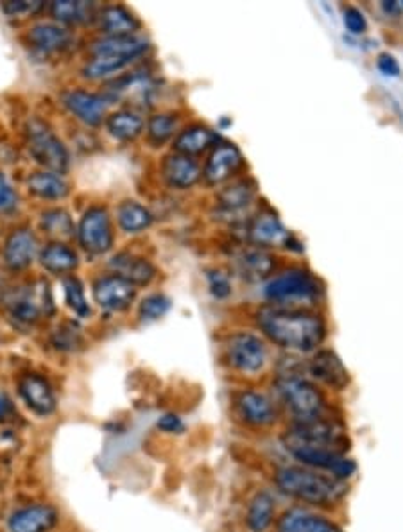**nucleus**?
Returning <instances> with one entry per match:
<instances>
[{
  "instance_id": "393cba45",
  "label": "nucleus",
  "mask_w": 403,
  "mask_h": 532,
  "mask_svg": "<svg viewBox=\"0 0 403 532\" xmlns=\"http://www.w3.org/2000/svg\"><path fill=\"white\" fill-rule=\"evenodd\" d=\"M28 42L33 49L44 54H52L69 49L72 44V35L58 24H40L29 29Z\"/></svg>"
},
{
  "instance_id": "dca6fc26",
  "label": "nucleus",
  "mask_w": 403,
  "mask_h": 532,
  "mask_svg": "<svg viewBox=\"0 0 403 532\" xmlns=\"http://www.w3.org/2000/svg\"><path fill=\"white\" fill-rule=\"evenodd\" d=\"M242 164V153L233 144H221L210 155L203 176L208 185H219L237 174Z\"/></svg>"
},
{
  "instance_id": "aec40b11",
  "label": "nucleus",
  "mask_w": 403,
  "mask_h": 532,
  "mask_svg": "<svg viewBox=\"0 0 403 532\" xmlns=\"http://www.w3.org/2000/svg\"><path fill=\"white\" fill-rule=\"evenodd\" d=\"M277 532H344L334 520L307 509H289L277 523Z\"/></svg>"
},
{
  "instance_id": "7c9ffc66",
  "label": "nucleus",
  "mask_w": 403,
  "mask_h": 532,
  "mask_svg": "<svg viewBox=\"0 0 403 532\" xmlns=\"http://www.w3.org/2000/svg\"><path fill=\"white\" fill-rule=\"evenodd\" d=\"M29 190L42 199H63L69 194V183L61 174L44 171L36 173L28 181Z\"/></svg>"
},
{
  "instance_id": "f704fd0d",
  "label": "nucleus",
  "mask_w": 403,
  "mask_h": 532,
  "mask_svg": "<svg viewBox=\"0 0 403 532\" xmlns=\"http://www.w3.org/2000/svg\"><path fill=\"white\" fill-rule=\"evenodd\" d=\"M42 230L54 238H72L76 230L70 215L65 210H49L42 215Z\"/></svg>"
},
{
  "instance_id": "a18cd8bd",
  "label": "nucleus",
  "mask_w": 403,
  "mask_h": 532,
  "mask_svg": "<svg viewBox=\"0 0 403 532\" xmlns=\"http://www.w3.org/2000/svg\"><path fill=\"white\" fill-rule=\"evenodd\" d=\"M376 67H378V70H380L383 76H387V77H398L399 72H401L399 63L396 61V58L391 56V54H387V52L378 56V60H376Z\"/></svg>"
},
{
  "instance_id": "a19ab883",
  "label": "nucleus",
  "mask_w": 403,
  "mask_h": 532,
  "mask_svg": "<svg viewBox=\"0 0 403 532\" xmlns=\"http://www.w3.org/2000/svg\"><path fill=\"white\" fill-rule=\"evenodd\" d=\"M3 12L8 17H29V15H36L44 10V3L40 0H35V3H28V0H10V3H4Z\"/></svg>"
},
{
  "instance_id": "09e8293b",
  "label": "nucleus",
  "mask_w": 403,
  "mask_h": 532,
  "mask_svg": "<svg viewBox=\"0 0 403 532\" xmlns=\"http://www.w3.org/2000/svg\"><path fill=\"white\" fill-rule=\"evenodd\" d=\"M382 10L391 17H398L401 13L403 6L399 3H396V0H389V3H382Z\"/></svg>"
},
{
  "instance_id": "49530a36",
  "label": "nucleus",
  "mask_w": 403,
  "mask_h": 532,
  "mask_svg": "<svg viewBox=\"0 0 403 532\" xmlns=\"http://www.w3.org/2000/svg\"><path fill=\"white\" fill-rule=\"evenodd\" d=\"M17 416V409L12 402V398L4 392H0V423L12 422Z\"/></svg>"
},
{
  "instance_id": "412c9836",
  "label": "nucleus",
  "mask_w": 403,
  "mask_h": 532,
  "mask_svg": "<svg viewBox=\"0 0 403 532\" xmlns=\"http://www.w3.org/2000/svg\"><path fill=\"white\" fill-rule=\"evenodd\" d=\"M109 268L117 277L124 278L131 286H148L157 275L149 260L131 253H118L117 256H113Z\"/></svg>"
},
{
  "instance_id": "c85d7f7f",
  "label": "nucleus",
  "mask_w": 403,
  "mask_h": 532,
  "mask_svg": "<svg viewBox=\"0 0 403 532\" xmlns=\"http://www.w3.org/2000/svg\"><path fill=\"white\" fill-rule=\"evenodd\" d=\"M275 520V500L273 496L262 491L256 493L247 507V527L251 532H265L269 527L273 525Z\"/></svg>"
},
{
  "instance_id": "58836bf2",
  "label": "nucleus",
  "mask_w": 403,
  "mask_h": 532,
  "mask_svg": "<svg viewBox=\"0 0 403 532\" xmlns=\"http://www.w3.org/2000/svg\"><path fill=\"white\" fill-rule=\"evenodd\" d=\"M171 309V302L169 298H165L164 294H153V296H148L142 303H141V319L146 321V323H151V321H157L160 318H164Z\"/></svg>"
},
{
  "instance_id": "2f4dec72",
  "label": "nucleus",
  "mask_w": 403,
  "mask_h": 532,
  "mask_svg": "<svg viewBox=\"0 0 403 532\" xmlns=\"http://www.w3.org/2000/svg\"><path fill=\"white\" fill-rule=\"evenodd\" d=\"M108 131L118 141H134L144 131V118L133 111H118L108 118Z\"/></svg>"
},
{
  "instance_id": "39448f33",
  "label": "nucleus",
  "mask_w": 403,
  "mask_h": 532,
  "mask_svg": "<svg viewBox=\"0 0 403 532\" xmlns=\"http://www.w3.org/2000/svg\"><path fill=\"white\" fill-rule=\"evenodd\" d=\"M3 303L10 316L24 325H35L42 318L54 314L52 293L45 280H36L6 293Z\"/></svg>"
},
{
  "instance_id": "9d476101",
  "label": "nucleus",
  "mask_w": 403,
  "mask_h": 532,
  "mask_svg": "<svg viewBox=\"0 0 403 532\" xmlns=\"http://www.w3.org/2000/svg\"><path fill=\"white\" fill-rule=\"evenodd\" d=\"M155 90H157L155 81L148 74L134 72L109 83L104 99L127 102L139 108H149L153 104Z\"/></svg>"
},
{
  "instance_id": "6ab92c4d",
  "label": "nucleus",
  "mask_w": 403,
  "mask_h": 532,
  "mask_svg": "<svg viewBox=\"0 0 403 532\" xmlns=\"http://www.w3.org/2000/svg\"><path fill=\"white\" fill-rule=\"evenodd\" d=\"M38 251V240L31 230L19 228L12 231L4 246V262L10 270L22 271L33 263Z\"/></svg>"
},
{
  "instance_id": "6e6552de",
  "label": "nucleus",
  "mask_w": 403,
  "mask_h": 532,
  "mask_svg": "<svg viewBox=\"0 0 403 532\" xmlns=\"http://www.w3.org/2000/svg\"><path fill=\"white\" fill-rule=\"evenodd\" d=\"M226 360L240 373H258L267 362V348L260 337L238 332L226 343Z\"/></svg>"
},
{
  "instance_id": "cd10ccee",
  "label": "nucleus",
  "mask_w": 403,
  "mask_h": 532,
  "mask_svg": "<svg viewBox=\"0 0 403 532\" xmlns=\"http://www.w3.org/2000/svg\"><path fill=\"white\" fill-rule=\"evenodd\" d=\"M40 262L49 273L63 275L77 268V254L63 242L47 244L40 253Z\"/></svg>"
},
{
  "instance_id": "f03ea898",
  "label": "nucleus",
  "mask_w": 403,
  "mask_h": 532,
  "mask_svg": "<svg viewBox=\"0 0 403 532\" xmlns=\"http://www.w3.org/2000/svg\"><path fill=\"white\" fill-rule=\"evenodd\" d=\"M275 482L286 495L318 507H332L346 495V486L335 477L307 466H284Z\"/></svg>"
},
{
  "instance_id": "1a4fd4ad",
  "label": "nucleus",
  "mask_w": 403,
  "mask_h": 532,
  "mask_svg": "<svg viewBox=\"0 0 403 532\" xmlns=\"http://www.w3.org/2000/svg\"><path fill=\"white\" fill-rule=\"evenodd\" d=\"M77 237L83 246L92 254H102L113 246V226L109 214L102 206H92L85 212Z\"/></svg>"
},
{
  "instance_id": "4468645a",
  "label": "nucleus",
  "mask_w": 403,
  "mask_h": 532,
  "mask_svg": "<svg viewBox=\"0 0 403 532\" xmlns=\"http://www.w3.org/2000/svg\"><path fill=\"white\" fill-rule=\"evenodd\" d=\"M19 389H20V396L24 398V402L28 404V407L40 415V416H49L54 413L56 409V396L54 391L51 387V383L35 373L24 375L19 382Z\"/></svg>"
},
{
  "instance_id": "0eeeda50",
  "label": "nucleus",
  "mask_w": 403,
  "mask_h": 532,
  "mask_svg": "<svg viewBox=\"0 0 403 532\" xmlns=\"http://www.w3.org/2000/svg\"><path fill=\"white\" fill-rule=\"evenodd\" d=\"M28 144L31 157L51 173L63 174L69 167V153L63 142L42 120H33L28 127Z\"/></svg>"
},
{
  "instance_id": "f8f14e48",
  "label": "nucleus",
  "mask_w": 403,
  "mask_h": 532,
  "mask_svg": "<svg viewBox=\"0 0 403 532\" xmlns=\"http://www.w3.org/2000/svg\"><path fill=\"white\" fill-rule=\"evenodd\" d=\"M149 49V42L142 36H102L90 47L92 58H120L134 61Z\"/></svg>"
},
{
  "instance_id": "9b49d317",
  "label": "nucleus",
  "mask_w": 403,
  "mask_h": 532,
  "mask_svg": "<svg viewBox=\"0 0 403 532\" xmlns=\"http://www.w3.org/2000/svg\"><path fill=\"white\" fill-rule=\"evenodd\" d=\"M134 296H137V291H134V286L125 282L124 278L111 275V277H101L93 284V298L95 303L109 312H120L125 310Z\"/></svg>"
},
{
  "instance_id": "de8ad7c7",
  "label": "nucleus",
  "mask_w": 403,
  "mask_h": 532,
  "mask_svg": "<svg viewBox=\"0 0 403 532\" xmlns=\"http://www.w3.org/2000/svg\"><path fill=\"white\" fill-rule=\"evenodd\" d=\"M158 429H162L164 432H176V434H180V432L185 431V423L176 415H165L164 418H160Z\"/></svg>"
},
{
  "instance_id": "423d86ee",
  "label": "nucleus",
  "mask_w": 403,
  "mask_h": 532,
  "mask_svg": "<svg viewBox=\"0 0 403 532\" xmlns=\"http://www.w3.org/2000/svg\"><path fill=\"white\" fill-rule=\"evenodd\" d=\"M323 289L319 280L305 270H289L265 286V298L275 305L287 303H314Z\"/></svg>"
},
{
  "instance_id": "4c0bfd02",
  "label": "nucleus",
  "mask_w": 403,
  "mask_h": 532,
  "mask_svg": "<svg viewBox=\"0 0 403 532\" xmlns=\"http://www.w3.org/2000/svg\"><path fill=\"white\" fill-rule=\"evenodd\" d=\"M63 287H65V296H67L69 307L79 318H88L90 316V307L86 303V298H85V293H83V286L79 284V280L76 277H69V278H65Z\"/></svg>"
},
{
  "instance_id": "ea45409f",
  "label": "nucleus",
  "mask_w": 403,
  "mask_h": 532,
  "mask_svg": "<svg viewBox=\"0 0 403 532\" xmlns=\"http://www.w3.org/2000/svg\"><path fill=\"white\" fill-rule=\"evenodd\" d=\"M52 343L58 350L72 351L81 344V332L74 323H63L52 334Z\"/></svg>"
},
{
  "instance_id": "e433bc0d",
  "label": "nucleus",
  "mask_w": 403,
  "mask_h": 532,
  "mask_svg": "<svg viewBox=\"0 0 403 532\" xmlns=\"http://www.w3.org/2000/svg\"><path fill=\"white\" fill-rule=\"evenodd\" d=\"M131 61L120 60V58H92L85 69L83 76L88 79H102L108 76H113L120 72L124 67H127Z\"/></svg>"
},
{
  "instance_id": "c03bdc74",
  "label": "nucleus",
  "mask_w": 403,
  "mask_h": 532,
  "mask_svg": "<svg viewBox=\"0 0 403 532\" xmlns=\"http://www.w3.org/2000/svg\"><path fill=\"white\" fill-rule=\"evenodd\" d=\"M208 284H210V291L217 300H224L231 294V286L226 275H222L221 271H214L208 275Z\"/></svg>"
},
{
  "instance_id": "4be33fe9",
  "label": "nucleus",
  "mask_w": 403,
  "mask_h": 532,
  "mask_svg": "<svg viewBox=\"0 0 403 532\" xmlns=\"http://www.w3.org/2000/svg\"><path fill=\"white\" fill-rule=\"evenodd\" d=\"M58 523V512L51 505H29L10 518L12 532H49Z\"/></svg>"
},
{
  "instance_id": "bb28decb",
  "label": "nucleus",
  "mask_w": 403,
  "mask_h": 532,
  "mask_svg": "<svg viewBox=\"0 0 403 532\" xmlns=\"http://www.w3.org/2000/svg\"><path fill=\"white\" fill-rule=\"evenodd\" d=\"M219 141L217 133L212 131L206 125H190L187 129H183L180 135L174 141V151L178 155H185V157H196L205 153L208 148H212L215 142Z\"/></svg>"
},
{
  "instance_id": "72a5a7b5",
  "label": "nucleus",
  "mask_w": 403,
  "mask_h": 532,
  "mask_svg": "<svg viewBox=\"0 0 403 532\" xmlns=\"http://www.w3.org/2000/svg\"><path fill=\"white\" fill-rule=\"evenodd\" d=\"M51 15L61 24H81L92 19L93 4L72 3V0H58L51 4Z\"/></svg>"
},
{
  "instance_id": "5701e85b",
  "label": "nucleus",
  "mask_w": 403,
  "mask_h": 532,
  "mask_svg": "<svg viewBox=\"0 0 403 532\" xmlns=\"http://www.w3.org/2000/svg\"><path fill=\"white\" fill-rule=\"evenodd\" d=\"M235 265L242 278H246L247 282H258L273 273L277 262L273 254H269L258 247H251V249H242L235 256Z\"/></svg>"
},
{
  "instance_id": "20e7f679",
  "label": "nucleus",
  "mask_w": 403,
  "mask_h": 532,
  "mask_svg": "<svg viewBox=\"0 0 403 532\" xmlns=\"http://www.w3.org/2000/svg\"><path fill=\"white\" fill-rule=\"evenodd\" d=\"M275 387L280 400L298 422L325 418L326 400L312 382L296 375H282L275 382Z\"/></svg>"
},
{
  "instance_id": "a211bd4d",
  "label": "nucleus",
  "mask_w": 403,
  "mask_h": 532,
  "mask_svg": "<svg viewBox=\"0 0 403 532\" xmlns=\"http://www.w3.org/2000/svg\"><path fill=\"white\" fill-rule=\"evenodd\" d=\"M309 371L316 380L335 391H343L350 383L346 366L332 350L318 351L309 362Z\"/></svg>"
},
{
  "instance_id": "7ed1b4c3",
  "label": "nucleus",
  "mask_w": 403,
  "mask_h": 532,
  "mask_svg": "<svg viewBox=\"0 0 403 532\" xmlns=\"http://www.w3.org/2000/svg\"><path fill=\"white\" fill-rule=\"evenodd\" d=\"M284 441H286L287 452L307 468L325 472L343 482H346L348 479H351L357 473L355 461L346 457V454L337 448L303 439V438L293 434L291 431L287 432Z\"/></svg>"
},
{
  "instance_id": "473e14b6",
  "label": "nucleus",
  "mask_w": 403,
  "mask_h": 532,
  "mask_svg": "<svg viewBox=\"0 0 403 532\" xmlns=\"http://www.w3.org/2000/svg\"><path fill=\"white\" fill-rule=\"evenodd\" d=\"M256 192V185L249 180H242L233 183L231 187H226L221 194H219V205L226 210V212H238L242 208H246Z\"/></svg>"
},
{
  "instance_id": "f257e3e1",
  "label": "nucleus",
  "mask_w": 403,
  "mask_h": 532,
  "mask_svg": "<svg viewBox=\"0 0 403 532\" xmlns=\"http://www.w3.org/2000/svg\"><path fill=\"white\" fill-rule=\"evenodd\" d=\"M260 330L277 346L310 353L321 346L326 335V326L321 316L300 309L263 307L256 314Z\"/></svg>"
},
{
  "instance_id": "b1692460",
  "label": "nucleus",
  "mask_w": 403,
  "mask_h": 532,
  "mask_svg": "<svg viewBox=\"0 0 403 532\" xmlns=\"http://www.w3.org/2000/svg\"><path fill=\"white\" fill-rule=\"evenodd\" d=\"M164 180L174 189H190L201 180V169L196 160L185 155H171L162 165Z\"/></svg>"
},
{
  "instance_id": "c9c22d12",
  "label": "nucleus",
  "mask_w": 403,
  "mask_h": 532,
  "mask_svg": "<svg viewBox=\"0 0 403 532\" xmlns=\"http://www.w3.org/2000/svg\"><path fill=\"white\" fill-rule=\"evenodd\" d=\"M176 131V117L162 113L155 115L148 122V139L153 146L165 144Z\"/></svg>"
},
{
  "instance_id": "c756f323",
  "label": "nucleus",
  "mask_w": 403,
  "mask_h": 532,
  "mask_svg": "<svg viewBox=\"0 0 403 532\" xmlns=\"http://www.w3.org/2000/svg\"><path fill=\"white\" fill-rule=\"evenodd\" d=\"M118 224L127 233H141L151 226V212L137 201H124L117 210Z\"/></svg>"
},
{
  "instance_id": "2eb2a0df",
  "label": "nucleus",
  "mask_w": 403,
  "mask_h": 532,
  "mask_svg": "<svg viewBox=\"0 0 403 532\" xmlns=\"http://www.w3.org/2000/svg\"><path fill=\"white\" fill-rule=\"evenodd\" d=\"M65 108L86 125H99L106 115V99L86 90H69L61 95Z\"/></svg>"
},
{
  "instance_id": "a878e982",
  "label": "nucleus",
  "mask_w": 403,
  "mask_h": 532,
  "mask_svg": "<svg viewBox=\"0 0 403 532\" xmlns=\"http://www.w3.org/2000/svg\"><path fill=\"white\" fill-rule=\"evenodd\" d=\"M99 28L106 36H131L141 29V22L124 6H108L101 10Z\"/></svg>"
},
{
  "instance_id": "ddd939ff",
  "label": "nucleus",
  "mask_w": 403,
  "mask_h": 532,
  "mask_svg": "<svg viewBox=\"0 0 403 532\" xmlns=\"http://www.w3.org/2000/svg\"><path fill=\"white\" fill-rule=\"evenodd\" d=\"M235 406L242 422L251 427H269L277 422L273 402L262 392L244 391L237 396Z\"/></svg>"
},
{
  "instance_id": "37998d69",
  "label": "nucleus",
  "mask_w": 403,
  "mask_h": 532,
  "mask_svg": "<svg viewBox=\"0 0 403 532\" xmlns=\"http://www.w3.org/2000/svg\"><path fill=\"white\" fill-rule=\"evenodd\" d=\"M17 205H19V196L15 194L8 180L0 174V212L10 214L17 208Z\"/></svg>"
},
{
  "instance_id": "f3484780",
  "label": "nucleus",
  "mask_w": 403,
  "mask_h": 532,
  "mask_svg": "<svg viewBox=\"0 0 403 532\" xmlns=\"http://www.w3.org/2000/svg\"><path fill=\"white\" fill-rule=\"evenodd\" d=\"M247 235L260 247H278L291 244V233L275 214H258L251 222Z\"/></svg>"
},
{
  "instance_id": "79ce46f5",
  "label": "nucleus",
  "mask_w": 403,
  "mask_h": 532,
  "mask_svg": "<svg viewBox=\"0 0 403 532\" xmlns=\"http://www.w3.org/2000/svg\"><path fill=\"white\" fill-rule=\"evenodd\" d=\"M343 22L351 35H362L367 29V22H366V17L362 15V12L357 8H351V6L344 10Z\"/></svg>"
}]
</instances>
